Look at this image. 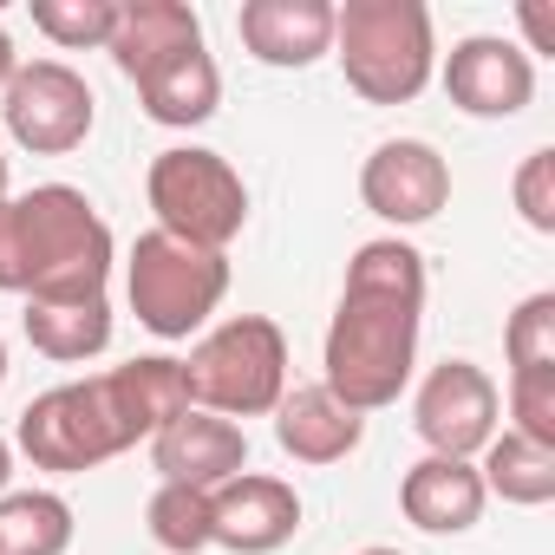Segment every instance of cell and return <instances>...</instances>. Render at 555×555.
<instances>
[{
	"mask_svg": "<svg viewBox=\"0 0 555 555\" xmlns=\"http://www.w3.org/2000/svg\"><path fill=\"white\" fill-rule=\"evenodd\" d=\"M425 327V255L399 235L366 242L347 261V288L327 327V392L347 412H379L405 392Z\"/></svg>",
	"mask_w": 555,
	"mask_h": 555,
	"instance_id": "cell-1",
	"label": "cell"
},
{
	"mask_svg": "<svg viewBox=\"0 0 555 555\" xmlns=\"http://www.w3.org/2000/svg\"><path fill=\"white\" fill-rule=\"evenodd\" d=\"M112 274V229L73 183H40L0 203V295L60 301V295H105Z\"/></svg>",
	"mask_w": 555,
	"mask_h": 555,
	"instance_id": "cell-2",
	"label": "cell"
},
{
	"mask_svg": "<svg viewBox=\"0 0 555 555\" xmlns=\"http://www.w3.org/2000/svg\"><path fill=\"white\" fill-rule=\"evenodd\" d=\"M334 53L366 105H412L438 66L431 14L418 0H347L334 8Z\"/></svg>",
	"mask_w": 555,
	"mask_h": 555,
	"instance_id": "cell-3",
	"label": "cell"
},
{
	"mask_svg": "<svg viewBox=\"0 0 555 555\" xmlns=\"http://www.w3.org/2000/svg\"><path fill=\"white\" fill-rule=\"evenodd\" d=\"M183 386L196 412L216 418H261L288 392V340L268 314H235L216 334H203L183 360Z\"/></svg>",
	"mask_w": 555,
	"mask_h": 555,
	"instance_id": "cell-4",
	"label": "cell"
},
{
	"mask_svg": "<svg viewBox=\"0 0 555 555\" xmlns=\"http://www.w3.org/2000/svg\"><path fill=\"white\" fill-rule=\"evenodd\" d=\"M125 295H131L138 327H151L157 340H190L229 295V255L144 229L125 261Z\"/></svg>",
	"mask_w": 555,
	"mask_h": 555,
	"instance_id": "cell-5",
	"label": "cell"
},
{
	"mask_svg": "<svg viewBox=\"0 0 555 555\" xmlns=\"http://www.w3.org/2000/svg\"><path fill=\"white\" fill-rule=\"evenodd\" d=\"M144 196H151V216H157L164 235H177L190 248H209V255H222L248 222L242 177L229 170V157L196 151V144L164 151L151 164V177H144Z\"/></svg>",
	"mask_w": 555,
	"mask_h": 555,
	"instance_id": "cell-6",
	"label": "cell"
},
{
	"mask_svg": "<svg viewBox=\"0 0 555 555\" xmlns=\"http://www.w3.org/2000/svg\"><path fill=\"white\" fill-rule=\"evenodd\" d=\"M21 451L34 457V470H99L105 457L131 451L112 405H105V386L99 379H73V386H53L40 392L27 412H21Z\"/></svg>",
	"mask_w": 555,
	"mask_h": 555,
	"instance_id": "cell-7",
	"label": "cell"
},
{
	"mask_svg": "<svg viewBox=\"0 0 555 555\" xmlns=\"http://www.w3.org/2000/svg\"><path fill=\"white\" fill-rule=\"evenodd\" d=\"M0 118H8V138L21 151L66 157L92 131V86L60 60H34V66H21L8 79V92H0Z\"/></svg>",
	"mask_w": 555,
	"mask_h": 555,
	"instance_id": "cell-8",
	"label": "cell"
},
{
	"mask_svg": "<svg viewBox=\"0 0 555 555\" xmlns=\"http://www.w3.org/2000/svg\"><path fill=\"white\" fill-rule=\"evenodd\" d=\"M496 412H503L496 379L483 366H470V360L431 366L418 399H412V425L431 444V457H464V464L496 438Z\"/></svg>",
	"mask_w": 555,
	"mask_h": 555,
	"instance_id": "cell-9",
	"label": "cell"
},
{
	"mask_svg": "<svg viewBox=\"0 0 555 555\" xmlns=\"http://www.w3.org/2000/svg\"><path fill=\"white\" fill-rule=\"evenodd\" d=\"M360 196H366V209L379 222L418 229L451 203V164L425 138H386L360 170Z\"/></svg>",
	"mask_w": 555,
	"mask_h": 555,
	"instance_id": "cell-10",
	"label": "cell"
},
{
	"mask_svg": "<svg viewBox=\"0 0 555 555\" xmlns=\"http://www.w3.org/2000/svg\"><path fill=\"white\" fill-rule=\"evenodd\" d=\"M301 529V496L282 477H229L209 490V542L229 555H274L282 542H295Z\"/></svg>",
	"mask_w": 555,
	"mask_h": 555,
	"instance_id": "cell-11",
	"label": "cell"
},
{
	"mask_svg": "<svg viewBox=\"0 0 555 555\" xmlns=\"http://www.w3.org/2000/svg\"><path fill=\"white\" fill-rule=\"evenodd\" d=\"M444 92L464 118H516L529 99H535V66L516 40H496V34H477V40H457L451 60H444Z\"/></svg>",
	"mask_w": 555,
	"mask_h": 555,
	"instance_id": "cell-12",
	"label": "cell"
},
{
	"mask_svg": "<svg viewBox=\"0 0 555 555\" xmlns=\"http://www.w3.org/2000/svg\"><path fill=\"white\" fill-rule=\"evenodd\" d=\"M151 464H157L164 483L216 490V483H229V477L248 470V438H242V425H229V418L190 405L183 418H170V425L151 438Z\"/></svg>",
	"mask_w": 555,
	"mask_h": 555,
	"instance_id": "cell-13",
	"label": "cell"
},
{
	"mask_svg": "<svg viewBox=\"0 0 555 555\" xmlns=\"http://www.w3.org/2000/svg\"><path fill=\"white\" fill-rule=\"evenodd\" d=\"M242 47L261 66H314L321 53H334V8L327 0H242V21H235Z\"/></svg>",
	"mask_w": 555,
	"mask_h": 555,
	"instance_id": "cell-14",
	"label": "cell"
},
{
	"mask_svg": "<svg viewBox=\"0 0 555 555\" xmlns=\"http://www.w3.org/2000/svg\"><path fill=\"white\" fill-rule=\"evenodd\" d=\"M483 503H490L483 477L464 457H418L405 470V483H399V509L425 535H464V529H477Z\"/></svg>",
	"mask_w": 555,
	"mask_h": 555,
	"instance_id": "cell-15",
	"label": "cell"
},
{
	"mask_svg": "<svg viewBox=\"0 0 555 555\" xmlns=\"http://www.w3.org/2000/svg\"><path fill=\"white\" fill-rule=\"evenodd\" d=\"M99 386H105V405H112V418H118V431H125V444H138V438H157L170 418H183L190 412V386H183V360H131V366H112V373H99Z\"/></svg>",
	"mask_w": 555,
	"mask_h": 555,
	"instance_id": "cell-16",
	"label": "cell"
},
{
	"mask_svg": "<svg viewBox=\"0 0 555 555\" xmlns=\"http://www.w3.org/2000/svg\"><path fill=\"white\" fill-rule=\"evenodd\" d=\"M274 438H282V451L295 464H340V457L360 451L366 418L347 412L327 386H295V392H282V405H274Z\"/></svg>",
	"mask_w": 555,
	"mask_h": 555,
	"instance_id": "cell-17",
	"label": "cell"
},
{
	"mask_svg": "<svg viewBox=\"0 0 555 555\" xmlns=\"http://www.w3.org/2000/svg\"><path fill=\"white\" fill-rule=\"evenodd\" d=\"M203 47V21L183 8V0H131V8H118V27L105 40V53L118 60V73L138 86L144 73H157L164 60Z\"/></svg>",
	"mask_w": 555,
	"mask_h": 555,
	"instance_id": "cell-18",
	"label": "cell"
},
{
	"mask_svg": "<svg viewBox=\"0 0 555 555\" xmlns=\"http://www.w3.org/2000/svg\"><path fill=\"white\" fill-rule=\"evenodd\" d=\"M34 353L60 360V366H79V360H99L112 347V301L105 295H60V301H27L21 314Z\"/></svg>",
	"mask_w": 555,
	"mask_h": 555,
	"instance_id": "cell-19",
	"label": "cell"
},
{
	"mask_svg": "<svg viewBox=\"0 0 555 555\" xmlns=\"http://www.w3.org/2000/svg\"><path fill=\"white\" fill-rule=\"evenodd\" d=\"M138 99H144V118H151V125L190 131V125L216 118V105H222V73H216V60H209L203 47H190V53L164 60L157 73H144V79H138Z\"/></svg>",
	"mask_w": 555,
	"mask_h": 555,
	"instance_id": "cell-20",
	"label": "cell"
},
{
	"mask_svg": "<svg viewBox=\"0 0 555 555\" xmlns=\"http://www.w3.org/2000/svg\"><path fill=\"white\" fill-rule=\"evenodd\" d=\"M477 477H483V496L542 509V503L555 496V451H542V444H529V438H516V431H496V438L483 444Z\"/></svg>",
	"mask_w": 555,
	"mask_h": 555,
	"instance_id": "cell-21",
	"label": "cell"
},
{
	"mask_svg": "<svg viewBox=\"0 0 555 555\" xmlns=\"http://www.w3.org/2000/svg\"><path fill=\"white\" fill-rule=\"evenodd\" d=\"M66 548H73V503L60 490L0 496V555H66Z\"/></svg>",
	"mask_w": 555,
	"mask_h": 555,
	"instance_id": "cell-22",
	"label": "cell"
},
{
	"mask_svg": "<svg viewBox=\"0 0 555 555\" xmlns=\"http://www.w3.org/2000/svg\"><path fill=\"white\" fill-rule=\"evenodd\" d=\"M151 542L170 548V555H196L209 548V490H190V483H157L151 496Z\"/></svg>",
	"mask_w": 555,
	"mask_h": 555,
	"instance_id": "cell-23",
	"label": "cell"
},
{
	"mask_svg": "<svg viewBox=\"0 0 555 555\" xmlns=\"http://www.w3.org/2000/svg\"><path fill=\"white\" fill-rule=\"evenodd\" d=\"M34 27H40L53 47L86 53V47H105V40H112L118 8H112V0H34Z\"/></svg>",
	"mask_w": 555,
	"mask_h": 555,
	"instance_id": "cell-24",
	"label": "cell"
},
{
	"mask_svg": "<svg viewBox=\"0 0 555 555\" xmlns=\"http://www.w3.org/2000/svg\"><path fill=\"white\" fill-rule=\"evenodd\" d=\"M503 353H509V373H535V366H555V295H529L509 327H503Z\"/></svg>",
	"mask_w": 555,
	"mask_h": 555,
	"instance_id": "cell-25",
	"label": "cell"
},
{
	"mask_svg": "<svg viewBox=\"0 0 555 555\" xmlns=\"http://www.w3.org/2000/svg\"><path fill=\"white\" fill-rule=\"evenodd\" d=\"M509 431L555 451V366H535V373H509Z\"/></svg>",
	"mask_w": 555,
	"mask_h": 555,
	"instance_id": "cell-26",
	"label": "cell"
},
{
	"mask_svg": "<svg viewBox=\"0 0 555 555\" xmlns=\"http://www.w3.org/2000/svg\"><path fill=\"white\" fill-rule=\"evenodd\" d=\"M516 209L535 235H555V151H529L522 170H516Z\"/></svg>",
	"mask_w": 555,
	"mask_h": 555,
	"instance_id": "cell-27",
	"label": "cell"
},
{
	"mask_svg": "<svg viewBox=\"0 0 555 555\" xmlns=\"http://www.w3.org/2000/svg\"><path fill=\"white\" fill-rule=\"evenodd\" d=\"M522 27H529V40H535V53H555V47H548V14L535 8V0H529V8H522Z\"/></svg>",
	"mask_w": 555,
	"mask_h": 555,
	"instance_id": "cell-28",
	"label": "cell"
},
{
	"mask_svg": "<svg viewBox=\"0 0 555 555\" xmlns=\"http://www.w3.org/2000/svg\"><path fill=\"white\" fill-rule=\"evenodd\" d=\"M21 73V53H14V40L8 34H0V92H8V79Z\"/></svg>",
	"mask_w": 555,
	"mask_h": 555,
	"instance_id": "cell-29",
	"label": "cell"
},
{
	"mask_svg": "<svg viewBox=\"0 0 555 555\" xmlns=\"http://www.w3.org/2000/svg\"><path fill=\"white\" fill-rule=\"evenodd\" d=\"M8 477H14V444L0 438V490H8Z\"/></svg>",
	"mask_w": 555,
	"mask_h": 555,
	"instance_id": "cell-30",
	"label": "cell"
},
{
	"mask_svg": "<svg viewBox=\"0 0 555 555\" xmlns=\"http://www.w3.org/2000/svg\"><path fill=\"white\" fill-rule=\"evenodd\" d=\"M0 203H8V157H0Z\"/></svg>",
	"mask_w": 555,
	"mask_h": 555,
	"instance_id": "cell-31",
	"label": "cell"
},
{
	"mask_svg": "<svg viewBox=\"0 0 555 555\" xmlns=\"http://www.w3.org/2000/svg\"><path fill=\"white\" fill-rule=\"evenodd\" d=\"M0 379H8V340H0Z\"/></svg>",
	"mask_w": 555,
	"mask_h": 555,
	"instance_id": "cell-32",
	"label": "cell"
},
{
	"mask_svg": "<svg viewBox=\"0 0 555 555\" xmlns=\"http://www.w3.org/2000/svg\"><path fill=\"white\" fill-rule=\"evenodd\" d=\"M360 555H399V548H360Z\"/></svg>",
	"mask_w": 555,
	"mask_h": 555,
	"instance_id": "cell-33",
	"label": "cell"
}]
</instances>
